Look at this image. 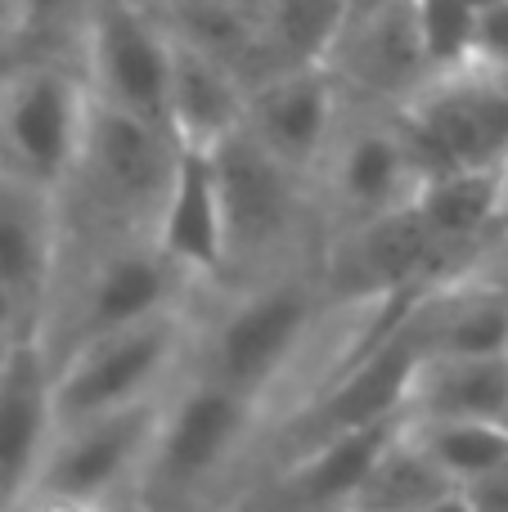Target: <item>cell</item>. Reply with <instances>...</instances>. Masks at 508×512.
<instances>
[{
  "label": "cell",
  "mask_w": 508,
  "mask_h": 512,
  "mask_svg": "<svg viewBox=\"0 0 508 512\" xmlns=\"http://www.w3.org/2000/svg\"><path fill=\"white\" fill-rule=\"evenodd\" d=\"M270 423L275 409L261 396L212 373L185 369L162 409L149 463L135 486V508L225 512L248 486Z\"/></svg>",
  "instance_id": "cell-1"
},
{
  "label": "cell",
  "mask_w": 508,
  "mask_h": 512,
  "mask_svg": "<svg viewBox=\"0 0 508 512\" xmlns=\"http://www.w3.org/2000/svg\"><path fill=\"white\" fill-rule=\"evenodd\" d=\"M194 328H198V301H189V306L140 319V324L122 328V333L99 337V342H90L72 360H63L54 369L59 423L167 396L180 382V373L189 369Z\"/></svg>",
  "instance_id": "cell-6"
},
{
  "label": "cell",
  "mask_w": 508,
  "mask_h": 512,
  "mask_svg": "<svg viewBox=\"0 0 508 512\" xmlns=\"http://www.w3.org/2000/svg\"><path fill=\"white\" fill-rule=\"evenodd\" d=\"M396 0H347V27L351 23H365V18H374V14H383V9H392ZM342 27V32H347Z\"/></svg>",
  "instance_id": "cell-33"
},
{
  "label": "cell",
  "mask_w": 508,
  "mask_h": 512,
  "mask_svg": "<svg viewBox=\"0 0 508 512\" xmlns=\"http://www.w3.org/2000/svg\"><path fill=\"white\" fill-rule=\"evenodd\" d=\"M468 274H477V279H486V283H495V288L508 297V216H504V225L495 230V239L482 248V256L473 261V270Z\"/></svg>",
  "instance_id": "cell-29"
},
{
  "label": "cell",
  "mask_w": 508,
  "mask_h": 512,
  "mask_svg": "<svg viewBox=\"0 0 508 512\" xmlns=\"http://www.w3.org/2000/svg\"><path fill=\"white\" fill-rule=\"evenodd\" d=\"M158 248L203 288H216L225 270V216H221V180H216L212 149L185 144L171 180L167 207L158 216Z\"/></svg>",
  "instance_id": "cell-16"
},
{
  "label": "cell",
  "mask_w": 508,
  "mask_h": 512,
  "mask_svg": "<svg viewBox=\"0 0 508 512\" xmlns=\"http://www.w3.org/2000/svg\"><path fill=\"white\" fill-rule=\"evenodd\" d=\"M396 113L423 176L508 167V77L500 72L464 68L437 77Z\"/></svg>",
  "instance_id": "cell-10"
},
{
  "label": "cell",
  "mask_w": 508,
  "mask_h": 512,
  "mask_svg": "<svg viewBox=\"0 0 508 512\" xmlns=\"http://www.w3.org/2000/svg\"><path fill=\"white\" fill-rule=\"evenodd\" d=\"M468 495L482 512H508V463L495 468L491 477H482L477 486H468Z\"/></svg>",
  "instance_id": "cell-30"
},
{
  "label": "cell",
  "mask_w": 508,
  "mask_h": 512,
  "mask_svg": "<svg viewBox=\"0 0 508 512\" xmlns=\"http://www.w3.org/2000/svg\"><path fill=\"white\" fill-rule=\"evenodd\" d=\"M405 418H477L508 427V355H423Z\"/></svg>",
  "instance_id": "cell-19"
},
{
  "label": "cell",
  "mask_w": 508,
  "mask_h": 512,
  "mask_svg": "<svg viewBox=\"0 0 508 512\" xmlns=\"http://www.w3.org/2000/svg\"><path fill=\"white\" fill-rule=\"evenodd\" d=\"M405 427V414L383 423L356 427V432L329 436V441L297 450L279 463H266L248 486L239 490L225 512H342L356 508L360 486L378 454L392 445V436Z\"/></svg>",
  "instance_id": "cell-12"
},
{
  "label": "cell",
  "mask_w": 508,
  "mask_h": 512,
  "mask_svg": "<svg viewBox=\"0 0 508 512\" xmlns=\"http://www.w3.org/2000/svg\"><path fill=\"white\" fill-rule=\"evenodd\" d=\"M14 59H18V54H5V59H0V86H5V77H9V68H14Z\"/></svg>",
  "instance_id": "cell-34"
},
{
  "label": "cell",
  "mask_w": 508,
  "mask_h": 512,
  "mask_svg": "<svg viewBox=\"0 0 508 512\" xmlns=\"http://www.w3.org/2000/svg\"><path fill=\"white\" fill-rule=\"evenodd\" d=\"M167 396L59 423L32 490H59V495L135 504V486H140L144 463H149Z\"/></svg>",
  "instance_id": "cell-11"
},
{
  "label": "cell",
  "mask_w": 508,
  "mask_h": 512,
  "mask_svg": "<svg viewBox=\"0 0 508 512\" xmlns=\"http://www.w3.org/2000/svg\"><path fill=\"white\" fill-rule=\"evenodd\" d=\"M432 81L473 68L477 50V9L464 0H410Z\"/></svg>",
  "instance_id": "cell-25"
},
{
  "label": "cell",
  "mask_w": 508,
  "mask_h": 512,
  "mask_svg": "<svg viewBox=\"0 0 508 512\" xmlns=\"http://www.w3.org/2000/svg\"><path fill=\"white\" fill-rule=\"evenodd\" d=\"M135 504H108V499L59 495V490H32L14 512H131Z\"/></svg>",
  "instance_id": "cell-28"
},
{
  "label": "cell",
  "mask_w": 508,
  "mask_h": 512,
  "mask_svg": "<svg viewBox=\"0 0 508 512\" xmlns=\"http://www.w3.org/2000/svg\"><path fill=\"white\" fill-rule=\"evenodd\" d=\"M131 512H140V508H131Z\"/></svg>",
  "instance_id": "cell-39"
},
{
  "label": "cell",
  "mask_w": 508,
  "mask_h": 512,
  "mask_svg": "<svg viewBox=\"0 0 508 512\" xmlns=\"http://www.w3.org/2000/svg\"><path fill=\"white\" fill-rule=\"evenodd\" d=\"M54 432V364L41 342L27 337L0 355V508L14 512L32 495Z\"/></svg>",
  "instance_id": "cell-14"
},
{
  "label": "cell",
  "mask_w": 508,
  "mask_h": 512,
  "mask_svg": "<svg viewBox=\"0 0 508 512\" xmlns=\"http://www.w3.org/2000/svg\"><path fill=\"white\" fill-rule=\"evenodd\" d=\"M446 490H459L441 477V468L423 454V445L410 436V427L392 436L378 463L369 468L365 486H360L356 508L365 512H423L432 499H441Z\"/></svg>",
  "instance_id": "cell-24"
},
{
  "label": "cell",
  "mask_w": 508,
  "mask_h": 512,
  "mask_svg": "<svg viewBox=\"0 0 508 512\" xmlns=\"http://www.w3.org/2000/svg\"><path fill=\"white\" fill-rule=\"evenodd\" d=\"M261 68L257 81L284 68L329 63L342 27H347V0H266L261 9Z\"/></svg>",
  "instance_id": "cell-22"
},
{
  "label": "cell",
  "mask_w": 508,
  "mask_h": 512,
  "mask_svg": "<svg viewBox=\"0 0 508 512\" xmlns=\"http://www.w3.org/2000/svg\"><path fill=\"white\" fill-rule=\"evenodd\" d=\"M428 355H508V297L477 274L419 297Z\"/></svg>",
  "instance_id": "cell-21"
},
{
  "label": "cell",
  "mask_w": 508,
  "mask_h": 512,
  "mask_svg": "<svg viewBox=\"0 0 508 512\" xmlns=\"http://www.w3.org/2000/svg\"><path fill=\"white\" fill-rule=\"evenodd\" d=\"M90 5L95 0H18L23 54H77Z\"/></svg>",
  "instance_id": "cell-26"
},
{
  "label": "cell",
  "mask_w": 508,
  "mask_h": 512,
  "mask_svg": "<svg viewBox=\"0 0 508 512\" xmlns=\"http://www.w3.org/2000/svg\"><path fill=\"white\" fill-rule=\"evenodd\" d=\"M0 512H9V508H0Z\"/></svg>",
  "instance_id": "cell-38"
},
{
  "label": "cell",
  "mask_w": 508,
  "mask_h": 512,
  "mask_svg": "<svg viewBox=\"0 0 508 512\" xmlns=\"http://www.w3.org/2000/svg\"><path fill=\"white\" fill-rule=\"evenodd\" d=\"M212 158L225 216V270L216 288H243L320 256L324 216L311 176L279 162L243 126L216 144Z\"/></svg>",
  "instance_id": "cell-3"
},
{
  "label": "cell",
  "mask_w": 508,
  "mask_h": 512,
  "mask_svg": "<svg viewBox=\"0 0 508 512\" xmlns=\"http://www.w3.org/2000/svg\"><path fill=\"white\" fill-rule=\"evenodd\" d=\"M95 95L77 54H18L0 86V171L59 194L77 167Z\"/></svg>",
  "instance_id": "cell-5"
},
{
  "label": "cell",
  "mask_w": 508,
  "mask_h": 512,
  "mask_svg": "<svg viewBox=\"0 0 508 512\" xmlns=\"http://www.w3.org/2000/svg\"><path fill=\"white\" fill-rule=\"evenodd\" d=\"M77 63L99 104L171 126L176 32L158 0H95L77 41Z\"/></svg>",
  "instance_id": "cell-8"
},
{
  "label": "cell",
  "mask_w": 508,
  "mask_h": 512,
  "mask_svg": "<svg viewBox=\"0 0 508 512\" xmlns=\"http://www.w3.org/2000/svg\"><path fill=\"white\" fill-rule=\"evenodd\" d=\"M27 337H36V310L27 306L23 292L0 279V355H9Z\"/></svg>",
  "instance_id": "cell-27"
},
{
  "label": "cell",
  "mask_w": 508,
  "mask_h": 512,
  "mask_svg": "<svg viewBox=\"0 0 508 512\" xmlns=\"http://www.w3.org/2000/svg\"><path fill=\"white\" fill-rule=\"evenodd\" d=\"M464 5H473L477 14H482V9H491V5H500V0H464Z\"/></svg>",
  "instance_id": "cell-35"
},
{
  "label": "cell",
  "mask_w": 508,
  "mask_h": 512,
  "mask_svg": "<svg viewBox=\"0 0 508 512\" xmlns=\"http://www.w3.org/2000/svg\"><path fill=\"white\" fill-rule=\"evenodd\" d=\"M320 274L338 306H405L441 283H455L414 203L329 234Z\"/></svg>",
  "instance_id": "cell-9"
},
{
  "label": "cell",
  "mask_w": 508,
  "mask_h": 512,
  "mask_svg": "<svg viewBox=\"0 0 508 512\" xmlns=\"http://www.w3.org/2000/svg\"><path fill=\"white\" fill-rule=\"evenodd\" d=\"M198 292L203 283L180 270L158 248V239L108 243V248L81 252L59 265L41 324H36V342L59 369L63 360H72L99 337L122 333L162 310L189 306L198 301Z\"/></svg>",
  "instance_id": "cell-4"
},
{
  "label": "cell",
  "mask_w": 508,
  "mask_h": 512,
  "mask_svg": "<svg viewBox=\"0 0 508 512\" xmlns=\"http://www.w3.org/2000/svg\"><path fill=\"white\" fill-rule=\"evenodd\" d=\"M410 436L423 445L450 486L468 490L508 463V427L477 418H405Z\"/></svg>",
  "instance_id": "cell-23"
},
{
  "label": "cell",
  "mask_w": 508,
  "mask_h": 512,
  "mask_svg": "<svg viewBox=\"0 0 508 512\" xmlns=\"http://www.w3.org/2000/svg\"><path fill=\"white\" fill-rule=\"evenodd\" d=\"M414 207L428 221L450 274L459 279V274L473 270V261L504 225V167L428 176L419 198H414Z\"/></svg>",
  "instance_id": "cell-18"
},
{
  "label": "cell",
  "mask_w": 508,
  "mask_h": 512,
  "mask_svg": "<svg viewBox=\"0 0 508 512\" xmlns=\"http://www.w3.org/2000/svg\"><path fill=\"white\" fill-rule=\"evenodd\" d=\"M423 180L428 176H423V162L401 126V113L351 99L342 131L333 135L329 153L315 171L324 239L347 225L374 221V216L414 203Z\"/></svg>",
  "instance_id": "cell-7"
},
{
  "label": "cell",
  "mask_w": 508,
  "mask_h": 512,
  "mask_svg": "<svg viewBox=\"0 0 508 512\" xmlns=\"http://www.w3.org/2000/svg\"><path fill=\"white\" fill-rule=\"evenodd\" d=\"M5 54H23V18H18V0H0V59Z\"/></svg>",
  "instance_id": "cell-31"
},
{
  "label": "cell",
  "mask_w": 508,
  "mask_h": 512,
  "mask_svg": "<svg viewBox=\"0 0 508 512\" xmlns=\"http://www.w3.org/2000/svg\"><path fill=\"white\" fill-rule=\"evenodd\" d=\"M329 68L342 81L347 99H356V104H383V108L410 104L432 81L410 0H396L383 14L351 23L333 45Z\"/></svg>",
  "instance_id": "cell-15"
},
{
  "label": "cell",
  "mask_w": 508,
  "mask_h": 512,
  "mask_svg": "<svg viewBox=\"0 0 508 512\" xmlns=\"http://www.w3.org/2000/svg\"><path fill=\"white\" fill-rule=\"evenodd\" d=\"M504 216H508V167H504Z\"/></svg>",
  "instance_id": "cell-36"
},
{
  "label": "cell",
  "mask_w": 508,
  "mask_h": 512,
  "mask_svg": "<svg viewBox=\"0 0 508 512\" xmlns=\"http://www.w3.org/2000/svg\"><path fill=\"white\" fill-rule=\"evenodd\" d=\"M351 99L329 63L284 68L248 86V117L243 131H252L279 162L315 180L333 135L342 131Z\"/></svg>",
  "instance_id": "cell-13"
},
{
  "label": "cell",
  "mask_w": 508,
  "mask_h": 512,
  "mask_svg": "<svg viewBox=\"0 0 508 512\" xmlns=\"http://www.w3.org/2000/svg\"><path fill=\"white\" fill-rule=\"evenodd\" d=\"M63 256V216L59 194L36 189L0 171V279L27 297L41 324L45 297L54 288Z\"/></svg>",
  "instance_id": "cell-17"
},
{
  "label": "cell",
  "mask_w": 508,
  "mask_h": 512,
  "mask_svg": "<svg viewBox=\"0 0 508 512\" xmlns=\"http://www.w3.org/2000/svg\"><path fill=\"white\" fill-rule=\"evenodd\" d=\"M180 135L95 99L77 167L59 189L63 261L126 239H153L180 167Z\"/></svg>",
  "instance_id": "cell-2"
},
{
  "label": "cell",
  "mask_w": 508,
  "mask_h": 512,
  "mask_svg": "<svg viewBox=\"0 0 508 512\" xmlns=\"http://www.w3.org/2000/svg\"><path fill=\"white\" fill-rule=\"evenodd\" d=\"M423 512H482V508L473 504V495H468V490H446V495L432 499Z\"/></svg>",
  "instance_id": "cell-32"
},
{
  "label": "cell",
  "mask_w": 508,
  "mask_h": 512,
  "mask_svg": "<svg viewBox=\"0 0 508 512\" xmlns=\"http://www.w3.org/2000/svg\"><path fill=\"white\" fill-rule=\"evenodd\" d=\"M342 512H365V508H342Z\"/></svg>",
  "instance_id": "cell-37"
},
{
  "label": "cell",
  "mask_w": 508,
  "mask_h": 512,
  "mask_svg": "<svg viewBox=\"0 0 508 512\" xmlns=\"http://www.w3.org/2000/svg\"><path fill=\"white\" fill-rule=\"evenodd\" d=\"M248 117V81L230 63L194 50L176 36V72H171V131L180 144L216 149Z\"/></svg>",
  "instance_id": "cell-20"
}]
</instances>
